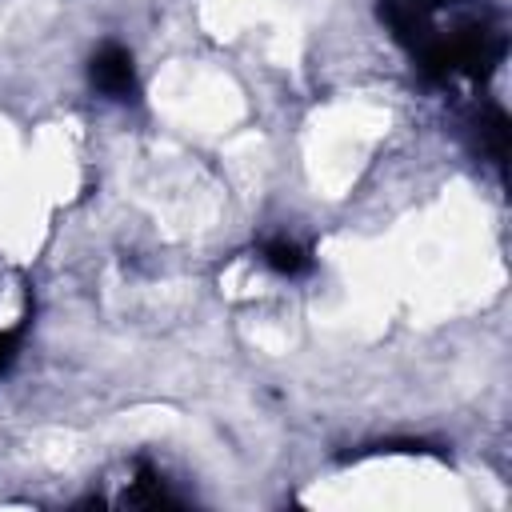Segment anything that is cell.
I'll list each match as a JSON object with an SVG mask.
<instances>
[{"label": "cell", "instance_id": "6da1fadb", "mask_svg": "<svg viewBox=\"0 0 512 512\" xmlns=\"http://www.w3.org/2000/svg\"><path fill=\"white\" fill-rule=\"evenodd\" d=\"M88 80L108 100H136V68H132L128 48H120V44H104L92 52Z\"/></svg>", "mask_w": 512, "mask_h": 512}, {"label": "cell", "instance_id": "3957f363", "mask_svg": "<svg viewBox=\"0 0 512 512\" xmlns=\"http://www.w3.org/2000/svg\"><path fill=\"white\" fill-rule=\"evenodd\" d=\"M264 264L272 272H280V276H300L308 268V256L292 240H272V244H264Z\"/></svg>", "mask_w": 512, "mask_h": 512}, {"label": "cell", "instance_id": "7a4b0ae2", "mask_svg": "<svg viewBox=\"0 0 512 512\" xmlns=\"http://www.w3.org/2000/svg\"><path fill=\"white\" fill-rule=\"evenodd\" d=\"M476 128H480V144L488 148L492 164H504V156H508V116L500 108H488V116H480Z\"/></svg>", "mask_w": 512, "mask_h": 512}, {"label": "cell", "instance_id": "277c9868", "mask_svg": "<svg viewBox=\"0 0 512 512\" xmlns=\"http://www.w3.org/2000/svg\"><path fill=\"white\" fill-rule=\"evenodd\" d=\"M12 352H16V332H0V372L8 368Z\"/></svg>", "mask_w": 512, "mask_h": 512}]
</instances>
